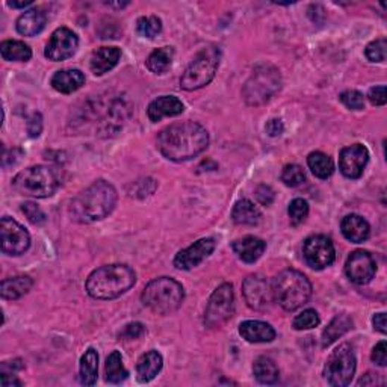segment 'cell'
Listing matches in <instances>:
<instances>
[{
  "label": "cell",
  "instance_id": "cell-1",
  "mask_svg": "<svg viewBox=\"0 0 387 387\" xmlns=\"http://www.w3.org/2000/svg\"><path fill=\"white\" fill-rule=\"evenodd\" d=\"M209 145V133L195 121L174 123L158 135V149L164 158L174 162L191 161Z\"/></svg>",
  "mask_w": 387,
  "mask_h": 387
},
{
  "label": "cell",
  "instance_id": "cell-2",
  "mask_svg": "<svg viewBox=\"0 0 387 387\" xmlns=\"http://www.w3.org/2000/svg\"><path fill=\"white\" fill-rule=\"evenodd\" d=\"M117 204V191L106 180H97L79 192L70 204V215L76 223L91 224L106 218Z\"/></svg>",
  "mask_w": 387,
  "mask_h": 387
},
{
  "label": "cell",
  "instance_id": "cell-3",
  "mask_svg": "<svg viewBox=\"0 0 387 387\" xmlns=\"http://www.w3.org/2000/svg\"><path fill=\"white\" fill-rule=\"evenodd\" d=\"M135 283L137 274L128 265H106L92 271L87 278V292L96 300H113L125 294Z\"/></svg>",
  "mask_w": 387,
  "mask_h": 387
},
{
  "label": "cell",
  "instance_id": "cell-4",
  "mask_svg": "<svg viewBox=\"0 0 387 387\" xmlns=\"http://www.w3.org/2000/svg\"><path fill=\"white\" fill-rule=\"evenodd\" d=\"M273 297L286 312H295L312 297V283L297 269H285L273 281Z\"/></svg>",
  "mask_w": 387,
  "mask_h": 387
},
{
  "label": "cell",
  "instance_id": "cell-5",
  "mask_svg": "<svg viewBox=\"0 0 387 387\" xmlns=\"http://www.w3.org/2000/svg\"><path fill=\"white\" fill-rule=\"evenodd\" d=\"M142 305L158 315H170L182 306L185 300L183 286L170 277L152 280L142 290Z\"/></svg>",
  "mask_w": 387,
  "mask_h": 387
},
{
  "label": "cell",
  "instance_id": "cell-6",
  "mask_svg": "<svg viewBox=\"0 0 387 387\" xmlns=\"http://www.w3.org/2000/svg\"><path fill=\"white\" fill-rule=\"evenodd\" d=\"M281 90L280 70L271 64H259L242 88V97L248 106H262Z\"/></svg>",
  "mask_w": 387,
  "mask_h": 387
},
{
  "label": "cell",
  "instance_id": "cell-7",
  "mask_svg": "<svg viewBox=\"0 0 387 387\" xmlns=\"http://www.w3.org/2000/svg\"><path fill=\"white\" fill-rule=\"evenodd\" d=\"M14 190L26 197L47 198L51 197L61 186L58 173L46 165L29 166L25 171H20L13 180Z\"/></svg>",
  "mask_w": 387,
  "mask_h": 387
},
{
  "label": "cell",
  "instance_id": "cell-8",
  "mask_svg": "<svg viewBox=\"0 0 387 387\" xmlns=\"http://www.w3.org/2000/svg\"><path fill=\"white\" fill-rule=\"evenodd\" d=\"M219 61H221V50L216 46H207L198 51L185 70L180 87L185 91H195L209 85L216 75Z\"/></svg>",
  "mask_w": 387,
  "mask_h": 387
},
{
  "label": "cell",
  "instance_id": "cell-9",
  "mask_svg": "<svg viewBox=\"0 0 387 387\" xmlns=\"http://www.w3.org/2000/svg\"><path fill=\"white\" fill-rule=\"evenodd\" d=\"M355 355L348 343H342L334 350L327 359L324 375L328 384L336 387H345L351 384L355 372Z\"/></svg>",
  "mask_w": 387,
  "mask_h": 387
},
{
  "label": "cell",
  "instance_id": "cell-10",
  "mask_svg": "<svg viewBox=\"0 0 387 387\" xmlns=\"http://www.w3.org/2000/svg\"><path fill=\"white\" fill-rule=\"evenodd\" d=\"M235 313L233 286L224 283L214 290L204 310V324L209 328L221 327Z\"/></svg>",
  "mask_w": 387,
  "mask_h": 387
},
{
  "label": "cell",
  "instance_id": "cell-11",
  "mask_svg": "<svg viewBox=\"0 0 387 387\" xmlns=\"http://www.w3.org/2000/svg\"><path fill=\"white\" fill-rule=\"evenodd\" d=\"M302 256L313 269H324L330 266L336 259V250L331 239L324 235L310 236L302 244Z\"/></svg>",
  "mask_w": 387,
  "mask_h": 387
},
{
  "label": "cell",
  "instance_id": "cell-12",
  "mask_svg": "<svg viewBox=\"0 0 387 387\" xmlns=\"http://www.w3.org/2000/svg\"><path fill=\"white\" fill-rule=\"evenodd\" d=\"M0 240H2V251L8 256L23 254L30 247L27 230L9 216H4L0 221Z\"/></svg>",
  "mask_w": 387,
  "mask_h": 387
},
{
  "label": "cell",
  "instance_id": "cell-13",
  "mask_svg": "<svg viewBox=\"0 0 387 387\" xmlns=\"http://www.w3.org/2000/svg\"><path fill=\"white\" fill-rule=\"evenodd\" d=\"M242 295L245 298L247 306L253 310L262 312L266 310L273 301V286L269 281L259 276H248L242 283Z\"/></svg>",
  "mask_w": 387,
  "mask_h": 387
},
{
  "label": "cell",
  "instance_id": "cell-14",
  "mask_svg": "<svg viewBox=\"0 0 387 387\" xmlns=\"http://www.w3.org/2000/svg\"><path fill=\"white\" fill-rule=\"evenodd\" d=\"M78 47H79L78 35L68 27H58L49 39L44 55L47 59L54 62L66 61L76 54Z\"/></svg>",
  "mask_w": 387,
  "mask_h": 387
},
{
  "label": "cell",
  "instance_id": "cell-15",
  "mask_svg": "<svg viewBox=\"0 0 387 387\" xmlns=\"http://www.w3.org/2000/svg\"><path fill=\"white\" fill-rule=\"evenodd\" d=\"M345 273L355 285H368L376 273V264L374 257L364 250H357L350 254L345 264Z\"/></svg>",
  "mask_w": 387,
  "mask_h": 387
},
{
  "label": "cell",
  "instance_id": "cell-16",
  "mask_svg": "<svg viewBox=\"0 0 387 387\" xmlns=\"http://www.w3.org/2000/svg\"><path fill=\"white\" fill-rule=\"evenodd\" d=\"M369 162V152L363 144H352L345 147L339 154V168L348 179L362 177Z\"/></svg>",
  "mask_w": 387,
  "mask_h": 387
},
{
  "label": "cell",
  "instance_id": "cell-17",
  "mask_svg": "<svg viewBox=\"0 0 387 387\" xmlns=\"http://www.w3.org/2000/svg\"><path fill=\"white\" fill-rule=\"evenodd\" d=\"M215 245L216 242L214 238H203L200 240H197L191 247H188L176 254L174 266L183 271H190L198 266L203 260H206L214 253Z\"/></svg>",
  "mask_w": 387,
  "mask_h": 387
},
{
  "label": "cell",
  "instance_id": "cell-18",
  "mask_svg": "<svg viewBox=\"0 0 387 387\" xmlns=\"http://www.w3.org/2000/svg\"><path fill=\"white\" fill-rule=\"evenodd\" d=\"M183 111L185 106L182 100H179L176 96H162L149 104L147 113L153 123H158L165 117H177Z\"/></svg>",
  "mask_w": 387,
  "mask_h": 387
},
{
  "label": "cell",
  "instance_id": "cell-19",
  "mask_svg": "<svg viewBox=\"0 0 387 387\" xmlns=\"http://www.w3.org/2000/svg\"><path fill=\"white\" fill-rule=\"evenodd\" d=\"M232 248L242 262L254 264L265 253L266 244L262 239H259L256 236H245L242 239L235 240L232 244Z\"/></svg>",
  "mask_w": 387,
  "mask_h": 387
},
{
  "label": "cell",
  "instance_id": "cell-20",
  "mask_svg": "<svg viewBox=\"0 0 387 387\" xmlns=\"http://www.w3.org/2000/svg\"><path fill=\"white\" fill-rule=\"evenodd\" d=\"M239 334L250 343H268L276 339V330L262 321H244L239 326Z\"/></svg>",
  "mask_w": 387,
  "mask_h": 387
},
{
  "label": "cell",
  "instance_id": "cell-21",
  "mask_svg": "<svg viewBox=\"0 0 387 387\" xmlns=\"http://www.w3.org/2000/svg\"><path fill=\"white\" fill-rule=\"evenodd\" d=\"M47 23V16L39 8H32L29 11H25L17 20V32L23 37H35L37 34L43 32Z\"/></svg>",
  "mask_w": 387,
  "mask_h": 387
},
{
  "label": "cell",
  "instance_id": "cell-22",
  "mask_svg": "<svg viewBox=\"0 0 387 387\" xmlns=\"http://www.w3.org/2000/svg\"><path fill=\"white\" fill-rule=\"evenodd\" d=\"M121 50L118 47H100L94 51L90 62V68L94 76H103L118 64Z\"/></svg>",
  "mask_w": 387,
  "mask_h": 387
},
{
  "label": "cell",
  "instance_id": "cell-23",
  "mask_svg": "<svg viewBox=\"0 0 387 387\" xmlns=\"http://www.w3.org/2000/svg\"><path fill=\"white\" fill-rule=\"evenodd\" d=\"M342 235L352 244H362L371 235V227L364 218L360 215H348L340 223Z\"/></svg>",
  "mask_w": 387,
  "mask_h": 387
},
{
  "label": "cell",
  "instance_id": "cell-24",
  "mask_svg": "<svg viewBox=\"0 0 387 387\" xmlns=\"http://www.w3.org/2000/svg\"><path fill=\"white\" fill-rule=\"evenodd\" d=\"M50 83L61 94H73L85 85V75L80 70H61L55 73Z\"/></svg>",
  "mask_w": 387,
  "mask_h": 387
},
{
  "label": "cell",
  "instance_id": "cell-25",
  "mask_svg": "<svg viewBox=\"0 0 387 387\" xmlns=\"http://www.w3.org/2000/svg\"><path fill=\"white\" fill-rule=\"evenodd\" d=\"M164 359L158 351L145 352L137 363V379L140 383H149L162 369Z\"/></svg>",
  "mask_w": 387,
  "mask_h": 387
},
{
  "label": "cell",
  "instance_id": "cell-26",
  "mask_svg": "<svg viewBox=\"0 0 387 387\" xmlns=\"http://www.w3.org/2000/svg\"><path fill=\"white\" fill-rule=\"evenodd\" d=\"M34 280L27 276H17L5 278L0 285V294L5 300H18L32 289Z\"/></svg>",
  "mask_w": 387,
  "mask_h": 387
},
{
  "label": "cell",
  "instance_id": "cell-27",
  "mask_svg": "<svg viewBox=\"0 0 387 387\" xmlns=\"http://www.w3.org/2000/svg\"><path fill=\"white\" fill-rule=\"evenodd\" d=\"M232 218L239 226H257L260 223V219H262V212L259 211L253 202L242 198V200H239L235 204L232 211Z\"/></svg>",
  "mask_w": 387,
  "mask_h": 387
},
{
  "label": "cell",
  "instance_id": "cell-28",
  "mask_svg": "<svg viewBox=\"0 0 387 387\" xmlns=\"http://www.w3.org/2000/svg\"><path fill=\"white\" fill-rule=\"evenodd\" d=\"M352 328V319L342 313V315H336L331 322L327 326V328L322 333V348L330 347L331 343L336 342L339 338H342L345 333H348Z\"/></svg>",
  "mask_w": 387,
  "mask_h": 387
},
{
  "label": "cell",
  "instance_id": "cell-29",
  "mask_svg": "<svg viewBox=\"0 0 387 387\" xmlns=\"http://www.w3.org/2000/svg\"><path fill=\"white\" fill-rule=\"evenodd\" d=\"M99 354L94 348H88L80 359V383L83 386H94L97 383Z\"/></svg>",
  "mask_w": 387,
  "mask_h": 387
},
{
  "label": "cell",
  "instance_id": "cell-30",
  "mask_svg": "<svg viewBox=\"0 0 387 387\" xmlns=\"http://www.w3.org/2000/svg\"><path fill=\"white\" fill-rule=\"evenodd\" d=\"M174 59V49L173 47H161L153 50L150 56L145 61L147 68L154 73V75H164L170 70Z\"/></svg>",
  "mask_w": 387,
  "mask_h": 387
},
{
  "label": "cell",
  "instance_id": "cell-31",
  "mask_svg": "<svg viewBox=\"0 0 387 387\" xmlns=\"http://www.w3.org/2000/svg\"><path fill=\"white\" fill-rule=\"evenodd\" d=\"M0 54L2 58L9 62H27L32 58V50L23 41L8 39L0 44Z\"/></svg>",
  "mask_w": 387,
  "mask_h": 387
},
{
  "label": "cell",
  "instance_id": "cell-32",
  "mask_svg": "<svg viewBox=\"0 0 387 387\" xmlns=\"http://www.w3.org/2000/svg\"><path fill=\"white\" fill-rule=\"evenodd\" d=\"M253 372H254L256 380L262 384H276L280 376L278 368L274 363V360L265 357V355L256 359L253 364Z\"/></svg>",
  "mask_w": 387,
  "mask_h": 387
},
{
  "label": "cell",
  "instance_id": "cell-33",
  "mask_svg": "<svg viewBox=\"0 0 387 387\" xmlns=\"http://www.w3.org/2000/svg\"><path fill=\"white\" fill-rule=\"evenodd\" d=\"M104 371H106V381L111 384H120L128 380L129 372L124 368L123 359L120 351H112L109 357L106 359V366H104Z\"/></svg>",
  "mask_w": 387,
  "mask_h": 387
},
{
  "label": "cell",
  "instance_id": "cell-34",
  "mask_svg": "<svg viewBox=\"0 0 387 387\" xmlns=\"http://www.w3.org/2000/svg\"><path fill=\"white\" fill-rule=\"evenodd\" d=\"M307 165L310 171L315 174L319 179H327L334 171V164L333 159L328 154L322 153V152H315L310 153L307 158Z\"/></svg>",
  "mask_w": 387,
  "mask_h": 387
},
{
  "label": "cell",
  "instance_id": "cell-35",
  "mask_svg": "<svg viewBox=\"0 0 387 387\" xmlns=\"http://www.w3.org/2000/svg\"><path fill=\"white\" fill-rule=\"evenodd\" d=\"M137 30L141 37L145 38H154L161 34L162 30V22L161 18L156 16L152 17H141L137 22Z\"/></svg>",
  "mask_w": 387,
  "mask_h": 387
},
{
  "label": "cell",
  "instance_id": "cell-36",
  "mask_svg": "<svg viewBox=\"0 0 387 387\" xmlns=\"http://www.w3.org/2000/svg\"><path fill=\"white\" fill-rule=\"evenodd\" d=\"M281 182H283L286 186L297 188L306 182V174L300 165L290 164V165H286L283 171H281Z\"/></svg>",
  "mask_w": 387,
  "mask_h": 387
},
{
  "label": "cell",
  "instance_id": "cell-37",
  "mask_svg": "<svg viewBox=\"0 0 387 387\" xmlns=\"http://www.w3.org/2000/svg\"><path fill=\"white\" fill-rule=\"evenodd\" d=\"M288 212L290 223L294 226H298L301 223H305V219L309 215V203L306 200H302V198H295V200L290 202Z\"/></svg>",
  "mask_w": 387,
  "mask_h": 387
},
{
  "label": "cell",
  "instance_id": "cell-38",
  "mask_svg": "<svg viewBox=\"0 0 387 387\" xmlns=\"http://www.w3.org/2000/svg\"><path fill=\"white\" fill-rule=\"evenodd\" d=\"M319 322H321V318L317 313V310L307 309V310H302L300 315L294 319V328L295 330H310V328L318 327Z\"/></svg>",
  "mask_w": 387,
  "mask_h": 387
},
{
  "label": "cell",
  "instance_id": "cell-39",
  "mask_svg": "<svg viewBox=\"0 0 387 387\" xmlns=\"http://www.w3.org/2000/svg\"><path fill=\"white\" fill-rule=\"evenodd\" d=\"M386 50H387L386 38H379L366 46L364 54H366V58H368L371 62H384Z\"/></svg>",
  "mask_w": 387,
  "mask_h": 387
},
{
  "label": "cell",
  "instance_id": "cell-40",
  "mask_svg": "<svg viewBox=\"0 0 387 387\" xmlns=\"http://www.w3.org/2000/svg\"><path fill=\"white\" fill-rule=\"evenodd\" d=\"M340 102L351 111H363L364 109V97L363 94L355 91V90H348L340 94Z\"/></svg>",
  "mask_w": 387,
  "mask_h": 387
},
{
  "label": "cell",
  "instance_id": "cell-41",
  "mask_svg": "<svg viewBox=\"0 0 387 387\" xmlns=\"http://www.w3.org/2000/svg\"><path fill=\"white\" fill-rule=\"evenodd\" d=\"M22 211L23 214L26 215V218L29 219L30 223L35 224V226H41L46 223V215L44 212L41 211V209L32 203V202H26L25 204H22Z\"/></svg>",
  "mask_w": 387,
  "mask_h": 387
},
{
  "label": "cell",
  "instance_id": "cell-42",
  "mask_svg": "<svg viewBox=\"0 0 387 387\" xmlns=\"http://www.w3.org/2000/svg\"><path fill=\"white\" fill-rule=\"evenodd\" d=\"M145 333V327L141 322H132L124 327V330L120 333V339L123 340H132L138 339Z\"/></svg>",
  "mask_w": 387,
  "mask_h": 387
},
{
  "label": "cell",
  "instance_id": "cell-43",
  "mask_svg": "<svg viewBox=\"0 0 387 387\" xmlns=\"http://www.w3.org/2000/svg\"><path fill=\"white\" fill-rule=\"evenodd\" d=\"M256 198L262 206H271L276 198V192L273 188L268 185H259L256 188Z\"/></svg>",
  "mask_w": 387,
  "mask_h": 387
},
{
  "label": "cell",
  "instance_id": "cell-44",
  "mask_svg": "<svg viewBox=\"0 0 387 387\" xmlns=\"http://www.w3.org/2000/svg\"><path fill=\"white\" fill-rule=\"evenodd\" d=\"M368 99L374 104V106H384L387 103V96H386V87H374L368 92Z\"/></svg>",
  "mask_w": 387,
  "mask_h": 387
},
{
  "label": "cell",
  "instance_id": "cell-45",
  "mask_svg": "<svg viewBox=\"0 0 387 387\" xmlns=\"http://www.w3.org/2000/svg\"><path fill=\"white\" fill-rule=\"evenodd\" d=\"M371 359L374 363H376L379 366H386L387 364V345L384 340L379 342L375 345V348L372 350V355Z\"/></svg>",
  "mask_w": 387,
  "mask_h": 387
},
{
  "label": "cell",
  "instance_id": "cell-46",
  "mask_svg": "<svg viewBox=\"0 0 387 387\" xmlns=\"http://www.w3.org/2000/svg\"><path fill=\"white\" fill-rule=\"evenodd\" d=\"M41 130H43V118H41V115L38 112H34L32 117H30L27 121L29 137H32V138L39 137Z\"/></svg>",
  "mask_w": 387,
  "mask_h": 387
},
{
  "label": "cell",
  "instance_id": "cell-47",
  "mask_svg": "<svg viewBox=\"0 0 387 387\" xmlns=\"http://www.w3.org/2000/svg\"><path fill=\"white\" fill-rule=\"evenodd\" d=\"M25 153L22 149H11L9 152H6V149H4V156H2V165L4 166H9V165H16L20 158H22Z\"/></svg>",
  "mask_w": 387,
  "mask_h": 387
},
{
  "label": "cell",
  "instance_id": "cell-48",
  "mask_svg": "<svg viewBox=\"0 0 387 387\" xmlns=\"http://www.w3.org/2000/svg\"><path fill=\"white\" fill-rule=\"evenodd\" d=\"M266 133L269 137H280L285 132V124L280 118H273L266 123Z\"/></svg>",
  "mask_w": 387,
  "mask_h": 387
},
{
  "label": "cell",
  "instance_id": "cell-49",
  "mask_svg": "<svg viewBox=\"0 0 387 387\" xmlns=\"http://www.w3.org/2000/svg\"><path fill=\"white\" fill-rule=\"evenodd\" d=\"M384 381L380 379L379 374H366L359 380V386H374V384H383Z\"/></svg>",
  "mask_w": 387,
  "mask_h": 387
},
{
  "label": "cell",
  "instance_id": "cell-50",
  "mask_svg": "<svg viewBox=\"0 0 387 387\" xmlns=\"http://www.w3.org/2000/svg\"><path fill=\"white\" fill-rule=\"evenodd\" d=\"M372 324L376 331L386 334V313H376V315H374Z\"/></svg>",
  "mask_w": 387,
  "mask_h": 387
},
{
  "label": "cell",
  "instance_id": "cell-51",
  "mask_svg": "<svg viewBox=\"0 0 387 387\" xmlns=\"http://www.w3.org/2000/svg\"><path fill=\"white\" fill-rule=\"evenodd\" d=\"M0 380H2V387H20L22 386V381H20L16 375H9L8 372H2V376H0Z\"/></svg>",
  "mask_w": 387,
  "mask_h": 387
},
{
  "label": "cell",
  "instance_id": "cell-52",
  "mask_svg": "<svg viewBox=\"0 0 387 387\" xmlns=\"http://www.w3.org/2000/svg\"><path fill=\"white\" fill-rule=\"evenodd\" d=\"M6 5L9 8H14V9H25V8L32 5V2H30V0H26V2H8Z\"/></svg>",
  "mask_w": 387,
  "mask_h": 387
},
{
  "label": "cell",
  "instance_id": "cell-53",
  "mask_svg": "<svg viewBox=\"0 0 387 387\" xmlns=\"http://www.w3.org/2000/svg\"><path fill=\"white\" fill-rule=\"evenodd\" d=\"M108 6H113V8H124V6H128L129 2H124V4H106Z\"/></svg>",
  "mask_w": 387,
  "mask_h": 387
}]
</instances>
